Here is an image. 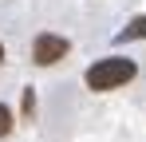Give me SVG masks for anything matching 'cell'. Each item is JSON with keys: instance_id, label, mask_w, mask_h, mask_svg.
Segmentation results:
<instances>
[{"instance_id": "6da1fadb", "label": "cell", "mask_w": 146, "mask_h": 142, "mask_svg": "<svg viewBox=\"0 0 146 142\" xmlns=\"http://www.w3.org/2000/svg\"><path fill=\"white\" fill-rule=\"evenodd\" d=\"M134 75H138L134 59H122V55H107V59L91 63L83 79H87V87H91V91H115V87H122V83H130Z\"/></svg>"}, {"instance_id": "7a4b0ae2", "label": "cell", "mask_w": 146, "mask_h": 142, "mask_svg": "<svg viewBox=\"0 0 146 142\" xmlns=\"http://www.w3.org/2000/svg\"><path fill=\"white\" fill-rule=\"evenodd\" d=\"M67 51H71V44H67L63 36H55V32H40L36 44H32V59H36L40 67H51V63H59Z\"/></svg>"}, {"instance_id": "3957f363", "label": "cell", "mask_w": 146, "mask_h": 142, "mask_svg": "<svg viewBox=\"0 0 146 142\" xmlns=\"http://www.w3.org/2000/svg\"><path fill=\"white\" fill-rule=\"evenodd\" d=\"M12 126H16V118H12V111L0 103V138H8V134H12Z\"/></svg>"}, {"instance_id": "277c9868", "label": "cell", "mask_w": 146, "mask_h": 142, "mask_svg": "<svg viewBox=\"0 0 146 142\" xmlns=\"http://www.w3.org/2000/svg\"><path fill=\"white\" fill-rule=\"evenodd\" d=\"M126 36H130V40H142V36H146V16H138V20H130V28H126Z\"/></svg>"}, {"instance_id": "5b68a950", "label": "cell", "mask_w": 146, "mask_h": 142, "mask_svg": "<svg viewBox=\"0 0 146 142\" xmlns=\"http://www.w3.org/2000/svg\"><path fill=\"white\" fill-rule=\"evenodd\" d=\"M0 63H4V44H0Z\"/></svg>"}]
</instances>
